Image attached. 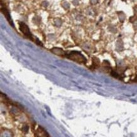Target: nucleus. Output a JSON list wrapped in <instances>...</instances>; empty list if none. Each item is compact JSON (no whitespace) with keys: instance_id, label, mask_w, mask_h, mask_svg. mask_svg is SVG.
<instances>
[{"instance_id":"nucleus-1","label":"nucleus","mask_w":137,"mask_h":137,"mask_svg":"<svg viewBox=\"0 0 137 137\" xmlns=\"http://www.w3.org/2000/svg\"><path fill=\"white\" fill-rule=\"evenodd\" d=\"M65 57L78 63H85L87 62V60L84 56H83L80 52L76 51H67L65 54Z\"/></svg>"},{"instance_id":"nucleus-2","label":"nucleus","mask_w":137,"mask_h":137,"mask_svg":"<svg viewBox=\"0 0 137 137\" xmlns=\"http://www.w3.org/2000/svg\"><path fill=\"white\" fill-rule=\"evenodd\" d=\"M18 24H19L20 31L26 37H27L29 39L32 40V41H34L33 36H32L31 31H30L28 26H27L25 23H23V22H18Z\"/></svg>"},{"instance_id":"nucleus-3","label":"nucleus","mask_w":137,"mask_h":137,"mask_svg":"<svg viewBox=\"0 0 137 137\" xmlns=\"http://www.w3.org/2000/svg\"><path fill=\"white\" fill-rule=\"evenodd\" d=\"M1 11H2V13L5 15V18H7V20L8 21V22L10 23V24L12 27H14V24L13 23V21H12V18H11V17H10V13H9V12H8L7 8H6L5 7H4V6L3 7V5H2V7H1Z\"/></svg>"},{"instance_id":"nucleus-4","label":"nucleus","mask_w":137,"mask_h":137,"mask_svg":"<svg viewBox=\"0 0 137 137\" xmlns=\"http://www.w3.org/2000/svg\"><path fill=\"white\" fill-rule=\"evenodd\" d=\"M51 51L53 54H55L56 55H58L60 56H64L65 57V54L66 52L63 51L61 48H58V47H54L51 49Z\"/></svg>"},{"instance_id":"nucleus-5","label":"nucleus","mask_w":137,"mask_h":137,"mask_svg":"<svg viewBox=\"0 0 137 137\" xmlns=\"http://www.w3.org/2000/svg\"><path fill=\"white\" fill-rule=\"evenodd\" d=\"M37 131H38L39 134H42V136H49V134H47V132H46V131L43 129V128H41V126H39L38 129H37Z\"/></svg>"}]
</instances>
